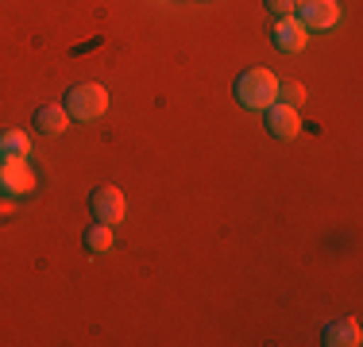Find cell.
<instances>
[{"label": "cell", "instance_id": "obj_11", "mask_svg": "<svg viewBox=\"0 0 363 347\" xmlns=\"http://www.w3.org/2000/svg\"><path fill=\"white\" fill-rule=\"evenodd\" d=\"M0 154H16V159H28L31 154V143H28V135L23 132H0Z\"/></svg>", "mask_w": 363, "mask_h": 347}, {"label": "cell", "instance_id": "obj_12", "mask_svg": "<svg viewBox=\"0 0 363 347\" xmlns=\"http://www.w3.org/2000/svg\"><path fill=\"white\" fill-rule=\"evenodd\" d=\"M279 101L290 104V108H298V104L306 101V89H301L298 81H286V85H279Z\"/></svg>", "mask_w": 363, "mask_h": 347}, {"label": "cell", "instance_id": "obj_2", "mask_svg": "<svg viewBox=\"0 0 363 347\" xmlns=\"http://www.w3.org/2000/svg\"><path fill=\"white\" fill-rule=\"evenodd\" d=\"M0 193H8V197H31L35 193V170L28 166V159L0 154Z\"/></svg>", "mask_w": 363, "mask_h": 347}, {"label": "cell", "instance_id": "obj_3", "mask_svg": "<svg viewBox=\"0 0 363 347\" xmlns=\"http://www.w3.org/2000/svg\"><path fill=\"white\" fill-rule=\"evenodd\" d=\"M105 108H108V93L101 89V85H74V89L66 93V112H70L74 120H82V124H93Z\"/></svg>", "mask_w": 363, "mask_h": 347}, {"label": "cell", "instance_id": "obj_8", "mask_svg": "<svg viewBox=\"0 0 363 347\" xmlns=\"http://www.w3.org/2000/svg\"><path fill=\"white\" fill-rule=\"evenodd\" d=\"M66 124H70V112L58 108V104H43V108L35 112V127L43 135H58L66 132Z\"/></svg>", "mask_w": 363, "mask_h": 347}, {"label": "cell", "instance_id": "obj_4", "mask_svg": "<svg viewBox=\"0 0 363 347\" xmlns=\"http://www.w3.org/2000/svg\"><path fill=\"white\" fill-rule=\"evenodd\" d=\"M89 212H93V220H101L112 228V224H120L128 216V201L116 186H101L97 193L89 197Z\"/></svg>", "mask_w": 363, "mask_h": 347}, {"label": "cell", "instance_id": "obj_9", "mask_svg": "<svg viewBox=\"0 0 363 347\" xmlns=\"http://www.w3.org/2000/svg\"><path fill=\"white\" fill-rule=\"evenodd\" d=\"M325 343H344V347H356L359 343V324L356 320H340V324H328L325 328Z\"/></svg>", "mask_w": 363, "mask_h": 347}, {"label": "cell", "instance_id": "obj_13", "mask_svg": "<svg viewBox=\"0 0 363 347\" xmlns=\"http://www.w3.org/2000/svg\"><path fill=\"white\" fill-rule=\"evenodd\" d=\"M298 4H301V0H267V8H271L274 16H290Z\"/></svg>", "mask_w": 363, "mask_h": 347}, {"label": "cell", "instance_id": "obj_1", "mask_svg": "<svg viewBox=\"0 0 363 347\" xmlns=\"http://www.w3.org/2000/svg\"><path fill=\"white\" fill-rule=\"evenodd\" d=\"M236 101L244 108H267L279 101V77L271 69H247L236 77Z\"/></svg>", "mask_w": 363, "mask_h": 347}, {"label": "cell", "instance_id": "obj_5", "mask_svg": "<svg viewBox=\"0 0 363 347\" xmlns=\"http://www.w3.org/2000/svg\"><path fill=\"white\" fill-rule=\"evenodd\" d=\"M298 12H301L298 20L313 31H328V28L340 23V4H336V0H301Z\"/></svg>", "mask_w": 363, "mask_h": 347}, {"label": "cell", "instance_id": "obj_10", "mask_svg": "<svg viewBox=\"0 0 363 347\" xmlns=\"http://www.w3.org/2000/svg\"><path fill=\"white\" fill-rule=\"evenodd\" d=\"M85 247L93 251V255H105V251L112 247V228L101 220H93L89 228H85Z\"/></svg>", "mask_w": 363, "mask_h": 347}, {"label": "cell", "instance_id": "obj_7", "mask_svg": "<svg viewBox=\"0 0 363 347\" xmlns=\"http://www.w3.org/2000/svg\"><path fill=\"white\" fill-rule=\"evenodd\" d=\"M274 47L279 50H301L309 39V28L298 20V16H279V23H274Z\"/></svg>", "mask_w": 363, "mask_h": 347}, {"label": "cell", "instance_id": "obj_6", "mask_svg": "<svg viewBox=\"0 0 363 347\" xmlns=\"http://www.w3.org/2000/svg\"><path fill=\"white\" fill-rule=\"evenodd\" d=\"M267 132H271L274 139H294L301 132L298 108H290V104H282V101L267 104Z\"/></svg>", "mask_w": 363, "mask_h": 347}]
</instances>
